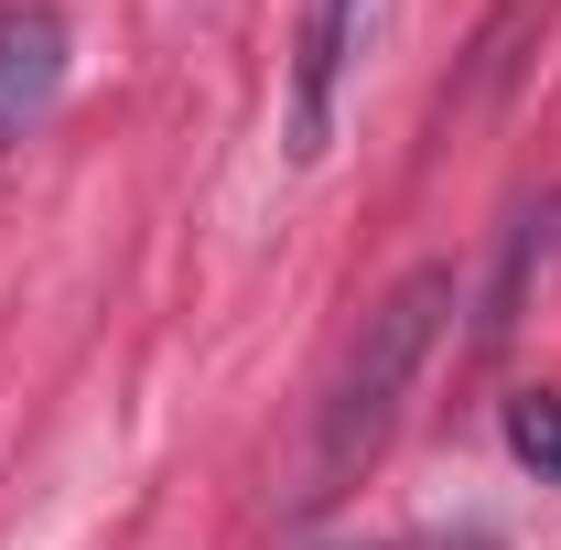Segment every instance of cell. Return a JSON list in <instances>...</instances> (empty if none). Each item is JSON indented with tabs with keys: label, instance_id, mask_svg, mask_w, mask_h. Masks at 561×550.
<instances>
[{
	"label": "cell",
	"instance_id": "7a4b0ae2",
	"mask_svg": "<svg viewBox=\"0 0 561 550\" xmlns=\"http://www.w3.org/2000/svg\"><path fill=\"white\" fill-rule=\"evenodd\" d=\"M367 11L378 0H313V22H302V55H291V162H324V140H335V87L356 66V33H367Z\"/></svg>",
	"mask_w": 561,
	"mask_h": 550
},
{
	"label": "cell",
	"instance_id": "3957f363",
	"mask_svg": "<svg viewBox=\"0 0 561 550\" xmlns=\"http://www.w3.org/2000/svg\"><path fill=\"white\" fill-rule=\"evenodd\" d=\"M66 87V11L55 0H0V151L33 130Z\"/></svg>",
	"mask_w": 561,
	"mask_h": 550
},
{
	"label": "cell",
	"instance_id": "6da1fadb",
	"mask_svg": "<svg viewBox=\"0 0 561 550\" xmlns=\"http://www.w3.org/2000/svg\"><path fill=\"white\" fill-rule=\"evenodd\" d=\"M454 302H465V291H454V260H421V271H400L378 302H367V324L346 335L324 400H313V475H356V465L389 443V421H400V400H411V378L432 367Z\"/></svg>",
	"mask_w": 561,
	"mask_h": 550
},
{
	"label": "cell",
	"instance_id": "5b68a950",
	"mask_svg": "<svg viewBox=\"0 0 561 550\" xmlns=\"http://www.w3.org/2000/svg\"><path fill=\"white\" fill-rule=\"evenodd\" d=\"M507 454L529 465V475L561 485V389H529V400H507Z\"/></svg>",
	"mask_w": 561,
	"mask_h": 550
},
{
	"label": "cell",
	"instance_id": "277c9868",
	"mask_svg": "<svg viewBox=\"0 0 561 550\" xmlns=\"http://www.w3.org/2000/svg\"><path fill=\"white\" fill-rule=\"evenodd\" d=\"M540 249H551V206H518L507 216V260H496V291H486V313H476V335H507V324H518V291H529V260H540Z\"/></svg>",
	"mask_w": 561,
	"mask_h": 550
}]
</instances>
